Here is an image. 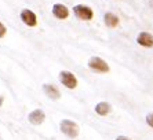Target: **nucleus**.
Wrapping results in <instances>:
<instances>
[{"mask_svg": "<svg viewBox=\"0 0 153 140\" xmlns=\"http://www.w3.org/2000/svg\"><path fill=\"white\" fill-rule=\"evenodd\" d=\"M88 67L93 71H95V73H100V74H106L111 71V67H109V65H108V62L105 59H102V58H100V56H91L88 59Z\"/></svg>", "mask_w": 153, "mask_h": 140, "instance_id": "obj_1", "label": "nucleus"}, {"mask_svg": "<svg viewBox=\"0 0 153 140\" xmlns=\"http://www.w3.org/2000/svg\"><path fill=\"white\" fill-rule=\"evenodd\" d=\"M59 128H61V132L66 135L68 137L71 139H75V137L79 136V132H80V128L76 122L71 121V119H62L59 124Z\"/></svg>", "mask_w": 153, "mask_h": 140, "instance_id": "obj_2", "label": "nucleus"}, {"mask_svg": "<svg viewBox=\"0 0 153 140\" xmlns=\"http://www.w3.org/2000/svg\"><path fill=\"white\" fill-rule=\"evenodd\" d=\"M73 14L80 21H91L94 18V11L90 6L85 4H76L73 7Z\"/></svg>", "mask_w": 153, "mask_h": 140, "instance_id": "obj_3", "label": "nucleus"}, {"mask_svg": "<svg viewBox=\"0 0 153 140\" xmlns=\"http://www.w3.org/2000/svg\"><path fill=\"white\" fill-rule=\"evenodd\" d=\"M59 81H61V84L64 85L65 88H68V89H75L79 85L77 77L72 71H69V70L59 71Z\"/></svg>", "mask_w": 153, "mask_h": 140, "instance_id": "obj_4", "label": "nucleus"}, {"mask_svg": "<svg viewBox=\"0 0 153 140\" xmlns=\"http://www.w3.org/2000/svg\"><path fill=\"white\" fill-rule=\"evenodd\" d=\"M51 13L57 19H61V21H64V19H68L69 15H71V11L69 8L62 3H55L53 4V7H51Z\"/></svg>", "mask_w": 153, "mask_h": 140, "instance_id": "obj_5", "label": "nucleus"}, {"mask_svg": "<svg viewBox=\"0 0 153 140\" xmlns=\"http://www.w3.org/2000/svg\"><path fill=\"white\" fill-rule=\"evenodd\" d=\"M19 18H21V21L29 26V28H35L37 26V17L36 14L33 13L32 10H29V8H25V10L21 11V14H19Z\"/></svg>", "mask_w": 153, "mask_h": 140, "instance_id": "obj_6", "label": "nucleus"}, {"mask_svg": "<svg viewBox=\"0 0 153 140\" xmlns=\"http://www.w3.org/2000/svg\"><path fill=\"white\" fill-rule=\"evenodd\" d=\"M28 119H29V122L32 124V125H40V124L44 122V119H46V114H44L43 110L36 109V110H33V111L29 113Z\"/></svg>", "mask_w": 153, "mask_h": 140, "instance_id": "obj_7", "label": "nucleus"}, {"mask_svg": "<svg viewBox=\"0 0 153 140\" xmlns=\"http://www.w3.org/2000/svg\"><path fill=\"white\" fill-rule=\"evenodd\" d=\"M137 43H138L141 47H145V48H152L153 47V36L148 32H141L138 36H137Z\"/></svg>", "mask_w": 153, "mask_h": 140, "instance_id": "obj_8", "label": "nucleus"}, {"mask_svg": "<svg viewBox=\"0 0 153 140\" xmlns=\"http://www.w3.org/2000/svg\"><path fill=\"white\" fill-rule=\"evenodd\" d=\"M43 91H44L47 98H50L51 100H58L61 98L59 89L53 84H43Z\"/></svg>", "mask_w": 153, "mask_h": 140, "instance_id": "obj_9", "label": "nucleus"}, {"mask_svg": "<svg viewBox=\"0 0 153 140\" xmlns=\"http://www.w3.org/2000/svg\"><path fill=\"white\" fill-rule=\"evenodd\" d=\"M103 21H105V25H106L108 28H116L120 22L119 17L113 13H106V14L103 15Z\"/></svg>", "mask_w": 153, "mask_h": 140, "instance_id": "obj_10", "label": "nucleus"}, {"mask_svg": "<svg viewBox=\"0 0 153 140\" xmlns=\"http://www.w3.org/2000/svg\"><path fill=\"white\" fill-rule=\"evenodd\" d=\"M112 110V106L108 103V102H100L95 105V113L98 116H108Z\"/></svg>", "mask_w": 153, "mask_h": 140, "instance_id": "obj_11", "label": "nucleus"}, {"mask_svg": "<svg viewBox=\"0 0 153 140\" xmlns=\"http://www.w3.org/2000/svg\"><path fill=\"white\" fill-rule=\"evenodd\" d=\"M6 33H7V28L4 26L3 22H0V39H3L6 36Z\"/></svg>", "mask_w": 153, "mask_h": 140, "instance_id": "obj_12", "label": "nucleus"}, {"mask_svg": "<svg viewBox=\"0 0 153 140\" xmlns=\"http://www.w3.org/2000/svg\"><path fill=\"white\" fill-rule=\"evenodd\" d=\"M146 124H148L150 128H153V113H149V114L146 116Z\"/></svg>", "mask_w": 153, "mask_h": 140, "instance_id": "obj_13", "label": "nucleus"}, {"mask_svg": "<svg viewBox=\"0 0 153 140\" xmlns=\"http://www.w3.org/2000/svg\"><path fill=\"white\" fill-rule=\"evenodd\" d=\"M116 140H131L130 137H127V136H117L116 137Z\"/></svg>", "mask_w": 153, "mask_h": 140, "instance_id": "obj_14", "label": "nucleus"}, {"mask_svg": "<svg viewBox=\"0 0 153 140\" xmlns=\"http://www.w3.org/2000/svg\"><path fill=\"white\" fill-rule=\"evenodd\" d=\"M3 100H4V98H3V96H0V106L3 105Z\"/></svg>", "mask_w": 153, "mask_h": 140, "instance_id": "obj_15", "label": "nucleus"}]
</instances>
